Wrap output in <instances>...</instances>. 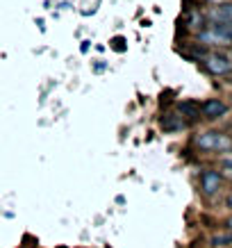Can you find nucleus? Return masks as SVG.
Masks as SVG:
<instances>
[{"mask_svg": "<svg viewBox=\"0 0 232 248\" xmlns=\"http://www.w3.org/2000/svg\"><path fill=\"white\" fill-rule=\"evenodd\" d=\"M189 125V121L182 116L180 112H166L162 119H159V128L164 130L166 135H173V132H182V130Z\"/></svg>", "mask_w": 232, "mask_h": 248, "instance_id": "obj_3", "label": "nucleus"}, {"mask_svg": "<svg viewBox=\"0 0 232 248\" xmlns=\"http://www.w3.org/2000/svg\"><path fill=\"white\" fill-rule=\"evenodd\" d=\"M228 228H230V230H232V218H228Z\"/></svg>", "mask_w": 232, "mask_h": 248, "instance_id": "obj_12", "label": "nucleus"}, {"mask_svg": "<svg viewBox=\"0 0 232 248\" xmlns=\"http://www.w3.org/2000/svg\"><path fill=\"white\" fill-rule=\"evenodd\" d=\"M178 112L182 114L187 121H196L198 116H201V105L194 103V100H182V103L178 105Z\"/></svg>", "mask_w": 232, "mask_h": 248, "instance_id": "obj_6", "label": "nucleus"}, {"mask_svg": "<svg viewBox=\"0 0 232 248\" xmlns=\"http://www.w3.org/2000/svg\"><path fill=\"white\" fill-rule=\"evenodd\" d=\"M205 68L212 76H230L232 73V60L223 53H210L205 57Z\"/></svg>", "mask_w": 232, "mask_h": 248, "instance_id": "obj_2", "label": "nucleus"}, {"mask_svg": "<svg viewBox=\"0 0 232 248\" xmlns=\"http://www.w3.org/2000/svg\"><path fill=\"white\" fill-rule=\"evenodd\" d=\"M212 18L218 23H232V2L218 5L217 9H212Z\"/></svg>", "mask_w": 232, "mask_h": 248, "instance_id": "obj_7", "label": "nucleus"}, {"mask_svg": "<svg viewBox=\"0 0 232 248\" xmlns=\"http://www.w3.org/2000/svg\"><path fill=\"white\" fill-rule=\"evenodd\" d=\"M228 207H232V196H228Z\"/></svg>", "mask_w": 232, "mask_h": 248, "instance_id": "obj_11", "label": "nucleus"}, {"mask_svg": "<svg viewBox=\"0 0 232 248\" xmlns=\"http://www.w3.org/2000/svg\"><path fill=\"white\" fill-rule=\"evenodd\" d=\"M121 44H123V39H116V41H114V48H116V50H121V48H123Z\"/></svg>", "mask_w": 232, "mask_h": 248, "instance_id": "obj_10", "label": "nucleus"}, {"mask_svg": "<svg viewBox=\"0 0 232 248\" xmlns=\"http://www.w3.org/2000/svg\"><path fill=\"white\" fill-rule=\"evenodd\" d=\"M201 189L205 196H214L221 189V175L217 171H202L201 173Z\"/></svg>", "mask_w": 232, "mask_h": 248, "instance_id": "obj_5", "label": "nucleus"}, {"mask_svg": "<svg viewBox=\"0 0 232 248\" xmlns=\"http://www.w3.org/2000/svg\"><path fill=\"white\" fill-rule=\"evenodd\" d=\"M230 82H232V76H230Z\"/></svg>", "mask_w": 232, "mask_h": 248, "instance_id": "obj_13", "label": "nucleus"}, {"mask_svg": "<svg viewBox=\"0 0 232 248\" xmlns=\"http://www.w3.org/2000/svg\"><path fill=\"white\" fill-rule=\"evenodd\" d=\"M214 246H230L232 244V234H214Z\"/></svg>", "mask_w": 232, "mask_h": 248, "instance_id": "obj_8", "label": "nucleus"}, {"mask_svg": "<svg viewBox=\"0 0 232 248\" xmlns=\"http://www.w3.org/2000/svg\"><path fill=\"white\" fill-rule=\"evenodd\" d=\"M221 164H223V169H225V171H228V173H230V175H232V157H225L223 162H221Z\"/></svg>", "mask_w": 232, "mask_h": 248, "instance_id": "obj_9", "label": "nucleus"}, {"mask_svg": "<svg viewBox=\"0 0 232 248\" xmlns=\"http://www.w3.org/2000/svg\"><path fill=\"white\" fill-rule=\"evenodd\" d=\"M201 112L205 119L214 121V119H221V116L228 112V105H225L223 100H218V98H210V100H205L201 105Z\"/></svg>", "mask_w": 232, "mask_h": 248, "instance_id": "obj_4", "label": "nucleus"}, {"mask_svg": "<svg viewBox=\"0 0 232 248\" xmlns=\"http://www.w3.org/2000/svg\"><path fill=\"white\" fill-rule=\"evenodd\" d=\"M194 143L201 148V151H207V153H228V151H232V139L228 135H223V132H217V130L196 135Z\"/></svg>", "mask_w": 232, "mask_h": 248, "instance_id": "obj_1", "label": "nucleus"}]
</instances>
